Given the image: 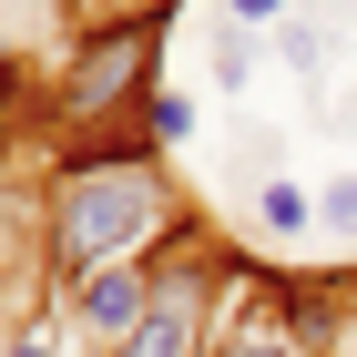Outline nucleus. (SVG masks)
Instances as JSON below:
<instances>
[{
  "instance_id": "obj_11",
  "label": "nucleus",
  "mask_w": 357,
  "mask_h": 357,
  "mask_svg": "<svg viewBox=\"0 0 357 357\" xmlns=\"http://www.w3.org/2000/svg\"><path fill=\"white\" fill-rule=\"evenodd\" d=\"M317 235H337V245L357 255V164H347V174H327V184H317Z\"/></svg>"
},
{
  "instance_id": "obj_13",
  "label": "nucleus",
  "mask_w": 357,
  "mask_h": 357,
  "mask_svg": "<svg viewBox=\"0 0 357 357\" xmlns=\"http://www.w3.org/2000/svg\"><path fill=\"white\" fill-rule=\"evenodd\" d=\"M184 133H194V102H184V92H153V102H143V143H153V153H174Z\"/></svg>"
},
{
  "instance_id": "obj_1",
  "label": "nucleus",
  "mask_w": 357,
  "mask_h": 357,
  "mask_svg": "<svg viewBox=\"0 0 357 357\" xmlns=\"http://www.w3.org/2000/svg\"><path fill=\"white\" fill-rule=\"evenodd\" d=\"M194 204L184 184L164 174L153 143H82V153H61L52 184H41V235H52V286H82L102 266H133L153 255L164 235H184Z\"/></svg>"
},
{
  "instance_id": "obj_18",
  "label": "nucleus",
  "mask_w": 357,
  "mask_h": 357,
  "mask_svg": "<svg viewBox=\"0 0 357 357\" xmlns=\"http://www.w3.org/2000/svg\"><path fill=\"white\" fill-rule=\"evenodd\" d=\"M347 123H357V112H347Z\"/></svg>"
},
{
  "instance_id": "obj_12",
  "label": "nucleus",
  "mask_w": 357,
  "mask_h": 357,
  "mask_svg": "<svg viewBox=\"0 0 357 357\" xmlns=\"http://www.w3.org/2000/svg\"><path fill=\"white\" fill-rule=\"evenodd\" d=\"M41 123V133H52V112H41V82H31V72H0V174H10V123Z\"/></svg>"
},
{
  "instance_id": "obj_4",
  "label": "nucleus",
  "mask_w": 357,
  "mask_h": 357,
  "mask_svg": "<svg viewBox=\"0 0 357 357\" xmlns=\"http://www.w3.org/2000/svg\"><path fill=\"white\" fill-rule=\"evenodd\" d=\"M153 266V296H143L133 337L102 357H204V337H215V306H225V275H235V255L204 235V215L184 225V235H164V245L143 255Z\"/></svg>"
},
{
  "instance_id": "obj_17",
  "label": "nucleus",
  "mask_w": 357,
  "mask_h": 357,
  "mask_svg": "<svg viewBox=\"0 0 357 357\" xmlns=\"http://www.w3.org/2000/svg\"><path fill=\"white\" fill-rule=\"evenodd\" d=\"M347 296H357V275H347ZM327 357H357V317H337V347Z\"/></svg>"
},
{
  "instance_id": "obj_14",
  "label": "nucleus",
  "mask_w": 357,
  "mask_h": 357,
  "mask_svg": "<svg viewBox=\"0 0 357 357\" xmlns=\"http://www.w3.org/2000/svg\"><path fill=\"white\" fill-rule=\"evenodd\" d=\"M215 21H235V31H255V41H266L275 21H296V0H215Z\"/></svg>"
},
{
  "instance_id": "obj_15",
  "label": "nucleus",
  "mask_w": 357,
  "mask_h": 357,
  "mask_svg": "<svg viewBox=\"0 0 357 357\" xmlns=\"http://www.w3.org/2000/svg\"><path fill=\"white\" fill-rule=\"evenodd\" d=\"M296 10H306L317 31H327L337 52H357V0H296Z\"/></svg>"
},
{
  "instance_id": "obj_6",
  "label": "nucleus",
  "mask_w": 357,
  "mask_h": 357,
  "mask_svg": "<svg viewBox=\"0 0 357 357\" xmlns=\"http://www.w3.org/2000/svg\"><path fill=\"white\" fill-rule=\"evenodd\" d=\"M31 275L52 286V235H41V194L0 174V296H21Z\"/></svg>"
},
{
  "instance_id": "obj_10",
  "label": "nucleus",
  "mask_w": 357,
  "mask_h": 357,
  "mask_svg": "<svg viewBox=\"0 0 357 357\" xmlns=\"http://www.w3.org/2000/svg\"><path fill=\"white\" fill-rule=\"evenodd\" d=\"M266 52L286 61L296 82H327V72H337V41H327L317 21H306V10H296V21H275V31H266Z\"/></svg>"
},
{
  "instance_id": "obj_5",
  "label": "nucleus",
  "mask_w": 357,
  "mask_h": 357,
  "mask_svg": "<svg viewBox=\"0 0 357 357\" xmlns=\"http://www.w3.org/2000/svg\"><path fill=\"white\" fill-rule=\"evenodd\" d=\"M143 296H153V266H102V275H82V286H52V306H61V337L72 347H123L133 337V317H143Z\"/></svg>"
},
{
  "instance_id": "obj_7",
  "label": "nucleus",
  "mask_w": 357,
  "mask_h": 357,
  "mask_svg": "<svg viewBox=\"0 0 357 357\" xmlns=\"http://www.w3.org/2000/svg\"><path fill=\"white\" fill-rule=\"evenodd\" d=\"M184 0H52L61 41H82V31H164Z\"/></svg>"
},
{
  "instance_id": "obj_3",
  "label": "nucleus",
  "mask_w": 357,
  "mask_h": 357,
  "mask_svg": "<svg viewBox=\"0 0 357 357\" xmlns=\"http://www.w3.org/2000/svg\"><path fill=\"white\" fill-rule=\"evenodd\" d=\"M327 347H337V286H306V275H275V266L225 275L204 357H327Z\"/></svg>"
},
{
  "instance_id": "obj_9",
  "label": "nucleus",
  "mask_w": 357,
  "mask_h": 357,
  "mask_svg": "<svg viewBox=\"0 0 357 357\" xmlns=\"http://www.w3.org/2000/svg\"><path fill=\"white\" fill-rule=\"evenodd\" d=\"M204 72H215V92H245L255 72H266V41L235 21H204Z\"/></svg>"
},
{
  "instance_id": "obj_8",
  "label": "nucleus",
  "mask_w": 357,
  "mask_h": 357,
  "mask_svg": "<svg viewBox=\"0 0 357 357\" xmlns=\"http://www.w3.org/2000/svg\"><path fill=\"white\" fill-rule=\"evenodd\" d=\"M255 235H266V245H296V235H317V184H296V174H266V184H255Z\"/></svg>"
},
{
  "instance_id": "obj_2",
  "label": "nucleus",
  "mask_w": 357,
  "mask_h": 357,
  "mask_svg": "<svg viewBox=\"0 0 357 357\" xmlns=\"http://www.w3.org/2000/svg\"><path fill=\"white\" fill-rule=\"evenodd\" d=\"M153 92H164V31H82V41H61V61L41 72V112H52L61 153H82V143H133Z\"/></svg>"
},
{
  "instance_id": "obj_16",
  "label": "nucleus",
  "mask_w": 357,
  "mask_h": 357,
  "mask_svg": "<svg viewBox=\"0 0 357 357\" xmlns=\"http://www.w3.org/2000/svg\"><path fill=\"white\" fill-rule=\"evenodd\" d=\"M0 357H61V337H41V327H31V337H10Z\"/></svg>"
}]
</instances>
